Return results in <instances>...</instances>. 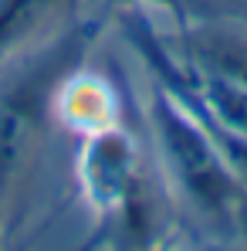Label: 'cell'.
Here are the masks:
<instances>
[{
  "label": "cell",
  "instance_id": "cell-1",
  "mask_svg": "<svg viewBox=\"0 0 247 251\" xmlns=\"http://www.w3.org/2000/svg\"><path fill=\"white\" fill-rule=\"evenodd\" d=\"M149 123L156 132V146L166 160L169 180L186 194L190 204L224 221L237 183L224 163L206 123L197 119L183 102H176V95H166V92H156Z\"/></svg>",
  "mask_w": 247,
  "mask_h": 251
}]
</instances>
